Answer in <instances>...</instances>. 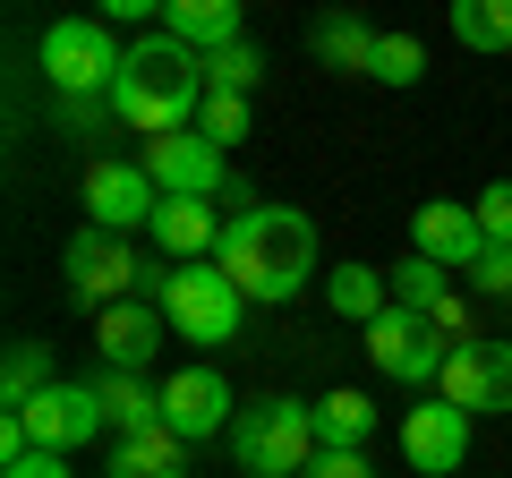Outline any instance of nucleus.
I'll return each mask as SVG.
<instances>
[{
	"mask_svg": "<svg viewBox=\"0 0 512 478\" xmlns=\"http://www.w3.org/2000/svg\"><path fill=\"white\" fill-rule=\"evenodd\" d=\"M163 308L154 299H120V308L94 316V350H103V376H146L154 350H163Z\"/></svg>",
	"mask_w": 512,
	"mask_h": 478,
	"instance_id": "nucleus-15",
	"label": "nucleus"
},
{
	"mask_svg": "<svg viewBox=\"0 0 512 478\" xmlns=\"http://www.w3.org/2000/svg\"><path fill=\"white\" fill-rule=\"evenodd\" d=\"M376 43H384V35H376L367 18H350V9L308 26V52L325 60V69H342V77H367V69H376Z\"/></svg>",
	"mask_w": 512,
	"mask_h": 478,
	"instance_id": "nucleus-20",
	"label": "nucleus"
},
{
	"mask_svg": "<svg viewBox=\"0 0 512 478\" xmlns=\"http://www.w3.org/2000/svg\"><path fill=\"white\" fill-rule=\"evenodd\" d=\"M18 419L35 427V453H60V461H69L77 444L111 436V419H103V393H94V385H52V393H35V402H26Z\"/></svg>",
	"mask_w": 512,
	"mask_h": 478,
	"instance_id": "nucleus-9",
	"label": "nucleus"
},
{
	"mask_svg": "<svg viewBox=\"0 0 512 478\" xmlns=\"http://www.w3.org/2000/svg\"><path fill=\"white\" fill-rule=\"evenodd\" d=\"M214 265L256 299V308H282V299H299L308 274H316V222L299 214V205H248V214L222 222Z\"/></svg>",
	"mask_w": 512,
	"mask_h": 478,
	"instance_id": "nucleus-1",
	"label": "nucleus"
},
{
	"mask_svg": "<svg viewBox=\"0 0 512 478\" xmlns=\"http://www.w3.org/2000/svg\"><path fill=\"white\" fill-rule=\"evenodd\" d=\"M146 291L180 342H239L248 325V291L222 265H146Z\"/></svg>",
	"mask_w": 512,
	"mask_h": 478,
	"instance_id": "nucleus-3",
	"label": "nucleus"
},
{
	"mask_svg": "<svg viewBox=\"0 0 512 478\" xmlns=\"http://www.w3.org/2000/svg\"><path fill=\"white\" fill-rule=\"evenodd\" d=\"M470 282H478L487 299H512V248H487V257L470 265Z\"/></svg>",
	"mask_w": 512,
	"mask_h": 478,
	"instance_id": "nucleus-30",
	"label": "nucleus"
},
{
	"mask_svg": "<svg viewBox=\"0 0 512 478\" xmlns=\"http://www.w3.org/2000/svg\"><path fill=\"white\" fill-rule=\"evenodd\" d=\"M137 163L154 171V188H163V197H222V188H231V154H222V146H205L197 129L154 137V146L137 154Z\"/></svg>",
	"mask_w": 512,
	"mask_h": 478,
	"instance_id": "nucleus-11",
	"label": "nucleus"
},
{
	"mask_svg": "<svg viewBox=\"0 0 512 478\" xmlns=\"http://www.w3.org/2000/svg\"><path fill=\"white\" fill-rule=\"evenodd\" d=\"M367 77H376V86H419V77H427L419 35H384V43H376V69H367Z\"/></svg>",
	"mask_w": 512,
	"mask_h": 478,
	"instance_id": "nucleus-28",
	"label": "nucleus"
},
{
	"mask_svg": "<svg viewBox=\"0 0 512 478\" xmlns=\"http://www.w3.org/2000/svg\"><path fill=\"white\" fill-rule=\"evenodd\" d=\"M436 393L453 410H512V342H453V359H444Z\"/></svg>",
	"mask_w": 512,
	"mask_h": 478,
	"instance_id": "nucleus-10",
	"label": "nucleus"
},
{
	"mask_svg": "<svg viewBox=\"0 0 512 478\" xmlns=\"http://www.w3.org/2000/svg\"><path fill=\"white\" fill-rule=\"evenodd\" d=\"M60 376H52V350L43 342H9V368H0V402L9 410H26L35 393H52Z\"/></svg>",
	"mask_w": 512,
	"mask_h": 478,
	"instance_id": "nucleus-24",
	"label": "nucleus"
},
{
	"mask_svg": "<svg viewBox=\"0 0 512 478\" xmlns=\"http://www.w3.org/2000/svg\"><path fill=\"white\" fill-rule=\"evenodd\" d=\"M103 419L111 436H146V427H163V385H146V376H103Z\"/></svg>",
	"mask_w": 512,
	"mask_h": 478,
	"instance_id": "nucleus-22",
	"label": "nucleus"
},
{
	"mask_svg": "<svg viewBox=\"0 0 512 478\" xmlns=\"http://www.w3.org/2000/svg\"><path fill=\"white\" fill-rule=\"evenodd\" d=\"M163 35L188 43L197 60H214L231 43H248V18H239V0H163Z\"/></svg>",
	"mask_w": 512,
	"mask_h": 478,
	"instance_id": "nucleus-17",
	"label": "nucleus"
},
{
	"mask_svg": "<svg viewBox=\"0 0 512 478\" xmlns=\"http://www.w3.org/2000/svg\"><path fill=\"white\" fill-rule=\"evenodd\" d=\"M316 410V453H367V436H376V402H367L359 385H333Z\"/></svg>",
	"mask_w": 512,
	"mask_h": 478,
	"instance_id": "nucleus-18",
	"label": "nucleus"
},
{
	"mask_svg": "<svg viewBox=\"0 0 512 478\" xmlns=\"http://www.w3.org/2000/svg\"><path fill=\"white\" fill-rule=\"evenodd\" d=\"M60 274H69V299H77V308H94V316L146 291V265H137V248H128L120 231H94V222L69 239V248H60Z\"/></svg>",
	"mask_w": 512,
	"mask_h": 478,
	"instance_id": "nucleus-6",
	"label": "nucleus"
},
{
	"mask_svg": "<svg viewBox=\"0 0 512 478\" xmlns=\"http://www.w3.org/2000/svg\"><path fill=\"white\" fill-rule=\"evenodd\" d=\"M197 137L231 154L239 137H248V94H205V111H197Z\"/></svg>",
	"mask_w": 512,
	"mask_h": 478,
	"instance_id": "nucleus-27",
	"label": "nucleus"
},
{
	"mask_svg": "<svg viewBox=\"0 0 512 478\" xmlns=\"http://www.w3.org/2000/svg\"><path fill=\"white\" fill-rule=\"evenodd\" d=\"M299 478H376V470H367V453H316Z\"/></svg>",
	"mask_w": 512,
	"mask_h": 478,
	"instance_id": "nucleus-31",
	"label": "nucleus"
},
{
	"mask_svg": "<svg viewBox=\"0 0 512 478\" xmlns=\"http://www.w3.org/2000/svg\"><path fill=\"white\" fill-rule=\"evenodd\" d=\"M154 214H163V188H154L146 163H86V222L94 231H154Z\"/></svg>",
	"mask_w": 512,
	"mask_h": 478,
	"instance_id": "nucleus-8",
	"label": "nucleus"
},
{
	"mask_svg": "<svg viewBox=\"0 0 512 478\" xmlns=\"http://www.w3.org/2000/svg\"><path fill=\"white\" fill-rule=\"evenodd\" d=\"M222 222H231V214H214V197H163V214H154V248H163L171 265H214Z\"/></svg>",
	"mask_w": 512,
	"mask_h": 478,
	"instance_id": "nucleus-16",
	"label": "nucleus"
},
{
	"mask_svg": "<svg viewBox=\"0 0 512 478\" xmlns=\"http://www.w3.org/2000/svg\"><path fill=\"white\" fill-rule=\"evenodd\" d=\"M325 308H333V316H350V325L367 333L384 308H393V282H384L376 265H333V274H325Z\"/></svg>",
	"mask_w": 512,
	"mask_h": 478,
	"instance_id": "nucleus-21",
	"label": "nucleus"
},
{
	"mask_svg": "<svg viewBox=\"0 0 512 478\" xmlns=\"http://www.w3.org/2000/svg\"><path fill=\"white\" fill-rule=\"evenodd\" d=\"M0 478H77V470L60 453H35V461H18V470H0Z\"/></svg>",
	"mask_w": 512,
	"mask_h": 478,
	"instance_id": "nucleus-33",
	"label": "nucleus"
},
{
	"mask_svg": "<svg viewBox=\"0 0 512 478\" xmlns=\"http://www.w3.org/2000/svg\"><path fill=\"white\" fill-rule=\"evenodd\" d=\"M478 231H487V248H512V180L478 188Z\"/></svg>",
	"mask_w": 512,
	"mask_h": 478,
	"instance_id": "nucleus-29",
	"label": "nucleus"
},
{
	"mask_svg": "<svg viewBox=\"0 0 512 478\" xmlns=\"http://www.w3.org/2000/svg\"><path fill=\"white\" fill-rule=\"evenodd\" d=\"M197 111H205V60L188 52V43H171L163 26L128 43L120 86H111V120H120V129H137L154 146V137L197 129Z\"/></svg>",
	"mask_w": 512,
	"mask_h": 478,
	"instance_id": "nucleus-2",
	"label": "nucleus"
},
{
	"mask_svg": "<svg viewBox=\"0 0 512 478\" xmlns=\"http://www.w3.org/2000/svg\"><path fill=\"white\" fill-rule=\"evenodd\" d=\"M256 77H265V52H256V43H231V52L205 60V94H248Z\"/></svg>",
	"mask_w": 512,
	"mask_h": 478,
	"instance_id": "nucleus-26",
	"label": "nucleus"
},
{
	"mask_svg": "<svg viewBox=\"0 0 512 478\" xmlns=\"http://www.w3.org/2000/svg\"><path fill=\"white\" fill-rule=\"evenodd\" d=\"M222 444H231V461L248 478H299L316 461V410L291 402V393H256V402L231 419Z\"/></svg>",
	"mask_w": 512,
	"mask_h": 478,
	"instance_id": "nucleus-4",
	"label": "nucleus"
},
{
	"mask_svg": "<svg viewBox=\"0 0 512 478\" xmlns=\"http://www.w3.org/2000/svg\"><path fill=\"white\" fill-rule=\"evenodd\" d=\"M402 461L419 478H453L470 461V410H453L444 393L419 402V410H402Z\"/></svg>",
	"mask_w": 512,
	"mask_h": 478,
	"instance_id": "nucleus-12",
	"label": "nucleus"
},
{
	"mask_svg": "<svg viewBox=\"0 0 512 478\" xmlns=\"http://www.w3.org/2000/svg\"><path fill=\"white\" fill-rule=\"evenodd\" d=\"M52 111H60V129H69V137L94 129V120H111V103H52Z\"/></svg>",
	"mask_w": 512,
	"mask_h": 478,
	"instance_id": "nucleus-32",
	"label": "nucleus"
},
{
	"mask_svg": "<svg viewBox=\"0 0 512 478\" xmlns=\"http://www.w3.org/2000/svg\"><path fill=\"white\" fill-rule=\"evenodd\" d=\"M410 257L444 265V274H470L487 257V231H478V205H453V197H427L410 214Z\"/></svg>",
	"mask_w": 512,
	"mask_h": 478,
	"instance_id": "nucleus-13",
	"label": "nucleus"
},
{
	"mask_svg": "<svg viewBox=\"0 0 512 478\" xmlns=\"http://www.w3.org/2000/svg\"><path fill=\"white\" fill-rule=\"evenodd\" d=\"M231 419H239V402H231V385H222V368H180L163 385V427L180 444H205V436H231Z\"/></svg>",
	"mask_w": 512,
	"mask_h": 478,
	"instance_id": "nucleus-14",
	"label": "nucleus"
},
{
	"mask_svg": "<svg viewBox=\"0 0 512 478\" xmlns=\"http://www.w3.org/2000/svg\"><path fill=\"white\" fill-rule=\"evenodd\" d=\"M461 52H512V0H453Z\"/></svg>",
	"mask_w": 512,
	"mask_h": 478,
	"instance_id": "nucleus-23",
	"label": "nucleus"
},
{
	"mask_svg": "<svg viewBox=\"0 0 512 478\" xmlns=\"http://www.w3.org/2000/svg\"><path fill=\"white\" fill-rule=\"evenodd\" d=\"M444 359H453V342H444L427 316H410V308H384L376 325H367V368L393 376V385H436Z\"/></svg>",
	"mask_w": 512,
	"mask_h": 478,
	"instance_id": "nucleus-7",
	"label": "nucleus"
},
{
	"mask_svg": "<svg viewBox=\"0 0 512 478\" xmlns=\"http://www.w3.org/2000/svg\"><path fill=\"white\" fill-rule=\"evenodd\" d=\"M120 60H128V43L103 18H52L43 26V86H52V103H111Z\"/></svg>",
	"mask_w": 512,
	"mask_h": 478,
	"instance_id": "nucleus-5",
	"label": "nucleus"
},
{
	"mask_svg": "<svg viewBox=\"0 0 512 478\" xmlns=\"http://www.w3.org/2000/svg\"><path fill=\"white\" fill-rule=\"evenodd\" d=\"M384 282H393V308H410V316H436L444 299H453V282H444V265H427V257H402V265H393Z\"/></svg>",
	"mask_w": 512,
	"mask_h": 478,
	"instance_id": "nucleus-25",
	"label": "nucleus"
},
{
	"mask_svg": "<svg viewBox=\"0 0 512 478\" xmlns=\"http://www.w3.org/2000/svg\"><path fill=\"white\" fill-rule=\"evenodd\" d=\"M103 478H188V444L171 427H146V436H111Z\"/></svg>",
	"mask_w": 512,
	"mask_h": 478,
	"instance_id": "nucleus-19",
	"label": "nucleus"
}]
</instances>
